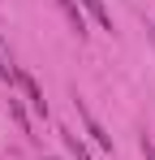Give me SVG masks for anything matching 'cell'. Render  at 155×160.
<instances>
[{"instance_id":"obj_1","label":"cell","mask_w":155,"mask_h":160,"mask_svg":"<svg viewBox=\"0 0 155 160\" xmlns=\"http://www.w3.org/2000/svg\"><path fill=\"white\" fill-rule=\"evenodd\" d=\"M13 78H17V87H22L26 104L35 108L39 117H48V100H43V91H39V82H35V74H26V69H13Z\"/></svg>"},{"instance_id":"obj_2","label":"cell","mask_w":155,"mask_h":160,"mask_svg":"<svg viewBox=\"0 0 155 160\" xmlns=\"http://www.w3.org/2000/svg\"><path fill=\"white\" fill-rule=\"evenodd\" d=\"M78 117L86 121V134H91V138H95L99 147H112V134H103V126H99V121H95V117H91V108L82 104V100H78Z\"/></svg>"},{"instance_id":"obj_6","label":"cell","mask_w":155,"mask_h":160,"mask_svg":"<svg viewBox=\"0 0 155 160\" xmlns=\"http://www.w3.org/2000/svg\"><path fill=\"white\" fill-rule=\"evenodd\" d=\"M9 112H13V121H17V126L26 130V112H22V104H9Z\"/></svg>"},{"instance_id":"obj_7","label":"cell","mask_w":155,"mask_h":160,"mask_svg":"<svg viewBox=\"0 0 155 160\" xmlns=\"http://www.w3.org/2000/svg\"><path fill=\"white\" fill-rule=\"evenodd\" d=\"M142 156H147V160H155V147H151V138H142Z\"/></svg>"},{"instance_id":"obj_5","label":"cell","mask_w":155,"mask_h":160,"mask_svg":"<svg viewBox=\"0 0 155 160\" xmlns=\"http://www.w3.org/2000/svg\"><path fill=\"white\" fill-rule=\"evenodd\" d=\"M60 138H65V147H69V152H73V160H91V152H86V147H82V138H78L73 130H60Z\"/></svg>"},{"instance_id":"obj_4","label":"cell","mask_w":155,"mask_h":160,"mask_svg":"<svg viewBox=\"0 0 155 160\" xmlns=\"http://www.w3.org/2000/svg\"><path fill=\"white\" fill-rule=\"evenodd\" d=\"M60 4V13L69 18V26L78 30V35H86V18H82V9H78V0H56Z\"/></svg>"},{"instance_id":"obj_3","label":"cell","mask_w":155,"mask_h":160,"mask_svg":"<svg viewBox=\"0 0 155 160\" xmlns=\"http://www.w3.org/2000/svg\"><path fill=\"white\" fill-rule=\"evenodd\" d=\"M82 9H86V13H91L108 35H112V13H108V4H103V0H82Z\"/></svg>"},{"instance_id":"obj_8","label":"cell","mask_w":155,"mask_h":160,"mask_svg":"<svg viewBox=\"0 0 155 160\" xmlns=\"http://www.w3.org/2000/svg\"><path fill=\"white\" fill-rule=\"evenodd\" d=\"M0 78H13V65H4V56H0Z\"/></svg>"}]
</instances>
